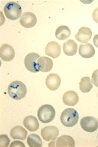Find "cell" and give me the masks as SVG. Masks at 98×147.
<instances>
[{
    "label": "cell",
    "mask_w": 98,
    "mask_h": 147,
    "mask_svg": "<svg viewBox=\"0 0 98 147\" xmlns=\"http://www.w3.org/2000/svg\"><path fill=\"white\" fill-rule=\"evenodd\" d=\"M94 45L98 48V34H96L93 38Z\"/></svg>",
    "instance_id": "27"
},
{
    "label": "cell",
    "mask_w": 98,
    "mask_h": 147,
    "mask_svg": "<svg viewBox=\"0 0 98 147\" xmlns=\"http://www.w3.org/2000/svg\"><path fill=\"white\" fill-rule=\"evenodd\" d=\"M38 69L40 71H50L53 68L54 63L50 58L46 57H40L37 61Z\"/></svg>",
    "instance_id": "15"
},
{
    "label": "cell",
    "mask_w": 98,
    "mask_h": 147,
    "mask_svg": "<svg viewBox=\"0 0 98 147\" xmlns=\"http://www.w3.org/2000/svg\"><path fill=\"white\" fill-rule=\"evenodd\" d=\"M92 32L91 29L87 27H82L79 29L78 32L75 35V37L80 42H87L91 40Z\"/></svg>",
    "instance_id": "12"
},
{
    "label": "cell",
    "mask_w": 98,
    "mask_h": 147,
    "mask_svg": "<svg viewBox=\"0 0 98 147\" xmlns=\"http://www.w3.org/2000/svg\"><path fill=\"white\" fill-rule=\"evenodd\" d=\"M22 8L18 3L10 2L6 4L4 8L5 14L8 19L15 20L18 19L22 13Z\"/></svg>",
    "instance_id": "4"
},
{
    "label": "cell",
    "mask_w": 98,
    "mask_h": 147,
    "mask_svg": "<svg viewBox=\"0 0 98 147\" xmlns=\"http://www.w3.org/2000/svg\"><path fill=\"white\" fill-rule=\"evenodd\" d=\"M28 134V131L21 126H15L10 131V136L13 139L25 140Z\"/></svg>",
    "instance_id": "18"
},
{
    "label": "cell",
    "mask_w": 98,
    "mask_h": 147,
    "mask_svg": "<svg viewBox=\"0 0 98 147\" xmlns=\"http://www.w3.org/2000/svg\"><path fill=\"white\" fill-rule=\"evenodd\" d=\"M79 96L75 92L68 91L63 95L62 101L64 104L69 106H74L79 102Z\"/></svg>",
    "instance_id": "13"
},
{
    "label": "cell",
    "mask_w": 98,
    "mask_h": 147,
    "mask_svg": "<svg viewBox=\"0 0 98 147\" xmlns=\"http://www.w3.org/2000/svg\"><path fill=\"white\" fill-rule=\"evenodd\" d=\"M20 146L25 147V145L23 143L19 141H15L12 143L10 147Z\"/></svg>",
    "instance_id": "25"
},
{
    "label": "cell",
    "mask_w": 98,
    "mask_h": 147,
    "mask_svg": "<svg viewBox=\"0 0 98 147\" xmlns=\"http://www.w3.org/2000/svg\"><path fill=\"white\" fill-rule=\"evenodd\" d=\"M79 53L82 57L89 59L94 56L95 50L92 45L90 43H87L80 45Z\"/></svg>",
    "instance_id": "14"
},
{
    "label": "cell",
    "mask_w": 98,
    "mask_h": 147,
    "mask_svg": "<svg viewBox=\"0 0 98 147\" xmlns=\"http://www.w3.org/2000/svg\"><path fill=\"white\" fill-rule=\"evenodd\" d=\"M11 140L6 135H1L0 136V146L7 147Z\"/></svg>",
    "instance_id": "23"
},
{
    "label": "cell",
    "mask_w": 98,
    "mask_h": 147,
    "mask_svg": "<svg viewBox=\"0 0 98 147\" xmlns=\"http://www.w3.org/2000/svg\"><path fill=\"white\" fill-rule=\"evenodd\" d=\"M40 57V55L36 53H31L28 54L25 58V66L26 68L32 73L40 71L37 65V59Z\"/></svg>",
    "instance_id": "5"
},
{
    "label": "cell",
    "mask_w": 98,
    "mask_h": 147,
    "mask_svg": "<svg viewBox=\"0 0 98 147\" xmlns=\"http://www.w3.org/2000/svg\"><path fill=\"white\" fill-rule=\"evenodd\" d=\"M27 143L30 147H40L42 146V141L41 138L36 134H32L29 136L27 139Z\"/></svg>",
    "instance_id": "22"
},
{
    "label": "cell",
    "mask_w": 98,
    "mask_h": 147,
    "mask_svg": "<svg viewBox=\"0 0 98 147\" xmlns=\"http://www.w3.org/2000/svg\"><path fill=\"white\" fill-rule=\"evenodd\" d=\"M61 83V79L58 75L50 74L46 79V85L49 90L54 91L57 90Z\"/></svg>",
    "instance_id": "11"
},
{
    "label": "cell",
    "mask_w": 98,
    "mask_h": 147,
    "mask_svg": "<svg viewBox=\"0 0 98 147\" xmlns=\"http://www.w3.org/2000/svg\"><path fill=\"white\" fill-rule=\"evenodd\" d=\"M79 84L80 90L84 93L89 92L93 87L91 79L89 77L83 78Z\"/></svg>",
    "instance_id": "21"
},
{
    "label": "cell",
    "mask_w": 98,
    "mask_h": 147,
    "mask_svg": "<svg viewBox=\"0 0 98 147\" xmlns=\"http://www.w3.org/2000/svg\"><path fill=\"white\" fill-rule=\"evenodd\" d=\"M56 111L52 105H45L39 108L37 116L40 121L43 123H47L51 122L54 119Z\"/></svg>",
    "instance_id": "3"
},
{
    "label": "cell",
    "mask_w": 98,
    "mask_h": 147,
    "mask_svg": "<svg viewBox=\"0 0 98 147\" xmlns=\"http://www.w3.org/2000/svg\"><path fill=\"white\" fill-rule=\"evenodd\" d=\"M45 54L53 59L58 58L61 54V48L59 44L56 42H51L46 47Z\"/></svg>",
    "instance_id": "10"
},
{
    "label": "cell",
    "mask_w": 98,
    "mask_h": 147,
    "mask_svg": "<svg viewBox=\"0 0 98 147\" xmlns=\"http://www.w3.org/2000/svg\"><path fill=\"white\" fill-rule=\"evenodd\" d=\"M80 125L84 131L88 132H94L98 128V121L96 118L86 117L81 119Z\"/></svg>",
    "instance_id": "6"
},
{
    "label": "cell",
    "mask_w": 98,
    "mask_h": 147,
    "mask_svg": "<svg viewBox=\"0 0 98 147\" xmlns=\"http://www.w3.org/2000/svg\"><path fill=\"white\" fill-rule=\"evenodd\" d=\"M92 81L95 86L98 88V69L95 70L92 75Z\"/></svg>",
    "instance_id": "24"
},
{
    "label": "cell",
    "mask_w": 98,
    "mask_h": 147,
    "mask_svg": "<svg viewBox=\"0 0 98 147\" xmlns=\"http://www.w3.org/2000/svg\"><path fill=\"white\" fill-rule=\"evenodd\" d=\"M19 22L22 26L26 28H30L34 27L37 23L36 16L31 12H26L22 14Z\"/></svg>",
    "instance_id": "8"
},
{
    "label": "cell",
    "mask_w": 98,
    "mask_h": 147,
    "mask_svg": "<svg viewBox=\"0 0 98 147\" xmlns=\"http://www.w3.org/2000/svg\"></svg>",
    "instance_id": "28"
},
{
    "label": "cell",
    "mask_w": 98,
    "mask_h": 147,
    "mask_svg": "<svg viewBox=\"0 0 98 147\" xmlns=\"http://www.w3.org/2000/svg\"><path fill=\"white\" fill-rule=\"evenodd\" d=\"M15 51L13 47L8 44H3L0 49V57L5 61H10L15 57Z\"/></svg>",
    "instance_id": "9"
},
{
    "label": "cell",
    "mask_w": 98,
    "mask_h": 147,
    "mask_svg": "<svg viewBox=\"0 0 98 147\" xmlns=\"http://www.w3.org/2000/svg\"><path fill=\"white\" fill-rule=\"evenodd\" d=\"M71 31L70 28L65 25L59 26L56 30V37L60 40H65L70 36Z\"/></svg>",
    "instance_id": "20"
},
{
    "label": "cell",
    "mask_w": 98,
    "mask_h": 147,
    "mask_svg": "<svg viewBox=\"0 0 98 147\" xmlns=\"http://www.w3.org/2000/svg\"><path fill=\"white\" fill-rule=\"evenodd\" d=\"M79 115L75 109L68 108L62 111L60 119L61 123L67 127H73L77 123Z\"/></svg>",
    "instance_id": "2"
},
{
    "label": "cell",
    "mask_w": 98,
    "mask_h": 147,
    "mask_svg": "<svg viewBox=\"0 0 98 147\" xmlns=\"http://www.w3.org/2000/svg\"><path fill=\"white\" fill-rule=\"evenodd\" d=\"M59 134L58 128L55 126H48L41 130V134L46 141L56 140Z\"/></svg>",
    "instance_id": "7"
},
{
    "label": "cell",
    "mask_w": 98,
    "mask_h": 147,
    "mask_svg": "<svg viewBox=\"0 0 98 147\" xmlns=\"http://www.w3.org/2000/svg\"><path fill=\"white\" fill-rule=\"evenodd\" d=\"M92 18L94 21L98 24V7L95 9L92 14Z\"/></svg>",
    "instance_id": "26"
},
{
    "label": "cell",
    "mask_w": 98,
    "mask_h": 147,
    "mask_svg": "<svg viewBox=\"0 0 98 147\" xmlns=\"http://www.w3.org/2000/svg\"></svg>",
    "instance_id": "29"
},
{
    "label": "cell",
    "mask_w": 98,
    "mask_h": 147,
    "mask_svg": "<svg viewBox=\"0 0 98 147\" xmlns=\"http://www.w3.org/2000/svg\"><path fill=\"white\" fill-rule=\"evenodd\" d=\"M56 147H75V141L70 136L63 135L58 138L56 142Z\"/></svg>",
    "instance_id": "19"
},
{
    "label": "cell",
    "mask_w": 98,
    "mask_h": 147,
    "mask_svg": "<svg viewBox=\"0 0 98 147\" xmlns=\"http://www.w3.org/2000/svg\"><path fill=\"white\" fill-rule=\"evenodd\" d=\"M63 51L65 55L67 56H74L77 52V44L73 40H67L63 44Z\"/></svg>",
    "instance_id": "17"
},
{
    "label": "cell",
    "mask_w": 98,
    "mask_h": 147,
    "mask_svg": "<svg viewBox=\"0 0 98 147\" xmlns=\"http://www.w3.org/2000/svg\"><path fill=\"white\" fill-rule=\"evenodd\" d=\"M7 92L10 97L14 100H20L26 97L27 88L21 81H13L8 86Z\"/></svg>",
    "instance_id": "1"
},
{
    "label": "cell",
    "mask_w": 98,
    "mask_h": 147,
    "mask_svg": "<svg viewBox=\"0 0 98 147\" xmlns=\"http://www.w3.org/2000/svg\"><path fill=\"white\" fill-rule=\"evenodd\" d=\"M23 124L26 129L31 132L37 131L40 126L37 119L32 115L28 116L24 119Z\"/></svg>",
    "instance_id": "16"
}]
</instances>
